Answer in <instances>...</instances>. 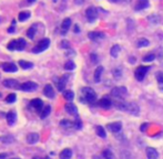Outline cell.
Segmentation results:
<instances>
[{"label":"cell","mask_w":163,"mask_h":159,"mask_svg":"<svg viewBox=\"0 0 163 159\" xmlns=\"http://www.w3.org/2000/svg\"><path fill=\"white\" fill-rule=\"evenodd\" d=\"M114 105L118 110H122V112H127L133 116H139L140 108L134 102H125L124 100H119L118 102L114 103Z\"/></svg>","instance_id":"1"},{"label":"cell","mask_w":163,"mask_h":159,"mask_svg":"<svg viewBox=\"0 0 163 159\" xmlns=\"http://www.w3.org/2000/svg\"><path fill=\"white\" fill-rule=\"evenodd\" d=\"M80 95H81L80 101L82 103L93 104L97 101V93L91 87H82L80 91Z\"/></svg>","instance_id":"2"},{"label":"cell","mask_w":163,"mask_h":159,"mask_svg":"<svg viewBox=\"0 0 163 159\" xmlns=\"http://www.w3.org/2000/svg\"><path fill=\"white\" fill-rule=\"evenodd\" d=\"M27 47V41L22 38H19V39H16V40H12L10 41L9 44L7 45L8 50L10 51H22L24 50Z\"/></svg>","instance_id":"3"},{"label":"cell","mask_w":163,"mask_h":159,"mask_svg":"<svg viewBox=\"0 0 163 159\" xmlns=\"http://www.w3.org/2000/svg\"><path fill=\"white\" fill-rule=\"evenodd\" d=\"M150 69H151V66L150 65H140L138 66L137 69H135L134 71V77L137 81H139V82H142L144 80V77L147 76L148 72L150 71Z\"/></svg>","instance_id":"4"},{"label":"cell","mask_w":163,"mask_h":159,"mask_svg":"<svg viewBox=\"0 0 163 159\" xmlns=\"http://www.w3.org/2000/svg\"><path fill=\"white\" fill-rule=\"evenodd\" d=\"M50 47V39L45 38V39L40 40L38 42V44H35V47L32 49V53H41V52L46 51L48 48Z\"/></svg>","instance_id":"5"},{"label":"cell","mask_w":163,"mask_h":159,"mask_svg":"<svg viewBox=\"0 0 163 159\" xmlns=\"http://www.w3.org/2000/svg\"><path fill=\"white\" fill-rule=\"evenodd\" d=\"M128 94V90L125 86H117L113 87L111 91V95L117 100H123L124 96Z\"/></svg>","instance_id":"6"},{"label":"cell","mask_w":163,"mask_h":159,"mask_svg":"<svg viewBox=\"0 0 163 159\" xmlns=\"http://www.w3.org/2000/svg\"><path fill=\"white\" fill-rule=\"evenodd\" d=\"M24 92H35L38 90V84L35 82H31V81H28V82H24L20 84V89Z\"/></svg>","instance_id":"7"},{"label":"cell","mask_w":163,"mask_h":159,"mask_svg":"<svg viewBox=\"0 0 163 159\" xmlns=\"http://www.w3.org/2000/svg\"><path fill=\"white\" fill-rule=\"evenodd\" d=\"M85 17H87V20L89 22H95L98 18V10L95 7H89L85 10Z\"/></svg>","instance_id":"8"},{"label":"cell","mask_w":163,"mask_h":159,"mask_svg":"<svg viewBox=\"0 0 163 159\" xmlns=\"http://www.w3.org/2000/svg\"><path fill=\"white\" fill-rule=\"evenodd\" d=\"M112 101L111 98L109 97V96H103V97L100 100L99 102H98V106H100L101 108H103V110H110L112 106Z\"/></svg>","instance_id":"9"},{"label":"cell","mask_w":163,"mask_h":159,"mask_svg":"<svg viewBox=\"0 0 163 159\" xmlns=\"http://www.w3.org/2000/svg\"><path fill=\"white\" fill-rule=\"evenodd\" d=\"M1 69L7 73H14L18 71V66L12 62H6L1 64Z\"/></svg>","instance_id":"10"},{"label":"cell","mask_w":163,"mask_h":159,"mask_svg":"<svg viewBox=\"0 0 163 159\" xmlns=\"http://www.w3.org/2000/svg\"><path fill=\"white\" fill-rule=\"evenodd\" d=\"M3 86L8 87V89H20V83L14 79H8L5 80L3 82Z\"/></svg>","instance_id":"11"},{"label":"cell","mask_w":163,"mask_h":159,"mask_svg":"<svg viewBox=\"0 0 163 159\" xmlns=\"http://www.w3.org/2000/svg\"><path fill=\"white\" fill-rule=\"evenodd\" d=\"M106 128L109 131H111L113 134H117L122 129V123L121 122H116V123H110L106 125Z\"/></svg>","instance_id":"12"},{"label":"cell","mask_w":163,"mask_h":159,"mask_svg":"<svg viewBox=\"0 0 163 159\" xmlns=\"http://www.w3.org/2000/svg\"><path fill=\"white\" fill-rule=\"evenodd\" d=\"M88 37L92 41H100V40L106 38V34L103 32H100V31H91V32H89Z\"/></svg>","instance_id":"13"},{"label":"cell","mask_w":163,"mask_h":159,"mask_svg":"<svg viewBox=\"0 0 163 159\" xmlns=\"http://www.w3.org/2000/svg\"><path fill=\"white\" fill-rule=\"evenodd\" d=\"M71 23H72V21H71L70 18H66L63 21H62L61 27H60V32H61L62 35H64L69 31V29H70L71 27Z\"/></svg>","instance_id":"14"},{"label":"cell","mask_w":163,"mask_h":159,"mask_svg":"<svg viewBox=\"0 0 163 159\" xmlns=\"http://www.w3.org/2000/svg\"><path fill=\"white\" fill-rule=\"evenodd\" d=\"M149 5V0H137V3L134 5V10L135 11H141V10L147 9Z\"/></svg>","instance_id":"15"},{"label":"cell","mask_w":163,"mask_h":159,"mask_svg":"<svg viewBox=\"0 0 163 159\" xmlns=\"http://www.w3.org/2000/svg\"><path fill=\"white\" fill-rule=\"evenodd\" d=\"M39 139H40V136L38 133H29L27 135V143L29 145H35V144L38 143Z\"/></svg>","instance_id":"16"},{"label":"cell","mask_w":163,"mask_h":159,"mask_svg":"<svg viewBox=\"0 0 163 159\" xmlns=\"http://www.w3.org/2000/svg\"><path fill=\"white\" fill-rule=\"evenodd\" d=\"M64 110H66L67 113H69L70 115H72V116H76L78 117V108H77V106L74 105V104L72 103H68L66 104V106H64Z\"/></svg>","instance_id":"17"},{"label":"cell","mask_w":163,"mask_h":159,"mask_svg":"<svg viewBox=\"0 0 163 159\" xmlns=\"http://www.w3.org/2000/svg\"><path fill=\"white\" fill-rule=\"evenodd\" d=\"M30 107L35 108L37 112H39V110H42V108L45 106H43V102L41 101L40 98H35V100H32L30 102Z\"/></svg>","instance_id":"18"},{"label":"cell","mask_w":163,"mask_h":159,"mask_svg":"<svg viewBox=\"0 0 163 159\" xmlns=\"http://www.w3.org/2000/svg\"><path fill=\"white\" fill-rule=\"evenodd\" d=\"M68 75H63L59 79V81H57V89L59 92H63L64 89H66V84H67V81H68Z\"/></svg>","instance_id":"19"},{"label":"cell","mask_w":163,"mask_h":159,"mask_svg":"<svg viewBox=\"0 0 163 159\" xmlns=\"http://www.w3.org/2000/svg\"><path fill=\"white\" fill-rule=\"evenodd\" d=\"M43 94H45V96H47L48 98H53L54 97L56 93H54V90H53V87H52L51 84L45 85V89H43Z\"/></svg>","instance_id":"20"},{"label":"cell","mask_w":163,"mask_h":159,"mask_svg":"<svg viewBox=\"0 0 163 159\" xmlns=\"http://www.w3.org/2000/svg\"><path fill=\"white\" fill-rule=\"evenodd\" d=\"M145 152H147L148 159H158L159 158V152L156 151L154 148L148 147L147 149H145Z\"/></svg>","instance_id":"21"},{"label":"cell","mask_w":163,"mask_h":159,"mask_svg":"<svg viewBox=\"0 0 163 159\" xmlns=\"http://www.w3.org/2000/svg\"><path fill=\"white\" fill-rule=\"evenodd\" d=\"M103 66H98L95 71V75H93V80H95V83H99L101 81L102 74H103Z\"/></svg>","instance_id":"22"},{"label":"cell","mask_w":163,"mask_h":159,"mask_svg":"<svg viewBox=\"0 0 163 159\" xmlns=\"http://www.w3.org/2000/svg\"><path fill=\"white\" fill-rule=\"evenodd\" d=\"M6 118H7V122L8 124L11 126V125L14 124V122H16L17 119V114L16 112H14V110H10V112L7 113V115H6Z\"/></svg>","instance_id":"23"},{"label":"cell","mask_w":163,"mask_h":159,"mask_svg":"<svg viewBox=\"0 0 163 159\" xmlns=\"http://www.w3.org/2000/svg\"><path fill=\"white\" fill-rule=\"evenodd\" d=\"M35 34H37V24H32V26L27 30V37L30 40H33L35 38Z\"/></svg>","instance_id":"24"},{"label":"cell","mask_w":163,"mask_h":159,"mask_svg":"<svg viewBox=\"0 0 163 159\" xmlns=\"http://www.w3.org/2000/svg\"><path fill=\"white\" fill-rule=\"evenodd\" d=\"M71 157H72V150L70 148H64L60 152V159H71Z\"/></svg>","instance_id":"25"},{"label":"cell","mask_w":163,"mask_h":159,"mask_svg":"<svg viewBox=\"0 0 163 159\" xmlns=\"http://www.w3.org/2000/svg\"><path fill=\"white\" fill-rule=\"evenodd\" d=\"M120 51H121V47L119 44H114L113 47L111 48L110 50V55L112 58H118L119 54H120Z\"/></svg>","instance_id":"26"},{"label":"cell","mask_w":163,"mask_h":159,"mask_svg":"<svg viewBox=\"0 0 163 159\" xmlns=\"http://www.w3.org/2000/svg\"><path fill=\"white\" fill-rule=\"evenodd\" d=\"M150 45V41L148 39H144V38H141V39L138 40L137 42V47L139 48V49H141V48H147Z\"/></svg>","instance_id":"27"},{"label":"cell","mask_w":163,"mask_h":159,"mask_svg":"<svg viewBox=\"0 0 163 159\" xmlns=\"http://www.w3.org/2000/svg\"><path fill=\"white\" fill-rule=\"evenodd\" d=\"M50 113H51V106H50V105H46L45 107L42 108V110H41L40 117H41V118H47V117L50 115Z\"/></svg>","instance_id":"28"},{"label":"cell","mask_w":163,"mask_h":159,"mask_svg":"<svg viewBox=\"0 0 163 159\" xmlns=\"http://www.w3.org/2000/svg\"><path fill=\"white\" fill-rule=\"evenodd\" d=\"M19 65H20V68L24 69V70H29V69L33 68V63H32V62L24 61V60H20V61H19Z\"/></svg>","instance_id":"29"},{"label":"cell","mask_w":163,"mask_h":159,"mask_svg":"<svg viewBox=\"0 0 163 159\" xmlns=\"http://www.w3.org/2000/svg\"><path fill=\"white\" fill-rule=\"evenodd\" d=\"M63 97L64 100H67L68 102H71V101H73V98H74V93L71 90H67V91L63 92Z\"/></svg>","instance_id":"30"},{"label":"cell","mask_w":163,"mask_h":159,"mask_svg":"<svg viewBox=\"0 0 163 159\" xmlns=\"http://www.w3.org/2000/svg\"><path fill=\"white\" fill-rule=\"evenodd\" d=\"M31 13L29 11H21L18 16V19H19V21L24 22V21H27L29 18H30Z\"/></svg>","instance_id":"31"},{"label":"cell","mask_w":163,"mask_h":159,"mask_svg":"<svg viewBox=\"0 0 163 159\" xmlns=\"http://www.w3.org/2000/svg\"><path fill=\"white\" fill-rule=\"evenodd\" d=\"M156 77V82H158L159 89L163 92V72H158L155 75Z\"/></svg>","instance_id":"32"},{"label":"cell","mask_w":163,"mask_h":159,"mask_svg":"<svg viewBox=\"0 0 163 159\" xmlns=\"http://www.w3.org/2000/svg\"><path fill=\"white\" fill-rule=\"evenodd\" d=\"M95 133H97V135L99 136V137H101V138H106V131H104V128L102 126L95 127Z\"/></svg>","instance_id":"33"},{"label":"cell","mask_w":163,"mask_h":159,"mask_svg":"<svg viewBox=\"0 0 163 159\" xmlns=\"http://www.w3.org/2000/svg\"><path fill=\"white\" fill-rule=\"evenodd\" d=\"M64 70L66 71H73L76 69V64H74L73 61H67L63 65Z\"/></svg>","instance_id":"34"},{"label":"cell","mask_w":163,"mask_h":159,"mask_svg":"<svg viewBox=\"0 0 163 159\" xmlns=\"http://www.w3.org/2000/svg\"><path fill=\"white\" fill-rule=\"evenodd\" d=\"M103 158L104 159H116V157H114L113 152L111 151L110 149H104L103 150Z\"/></svg>","instance_id":"35"},{"label":"cell","mask_w":163,"mask_h":159,"mask_svg":"<svg viewBox=\"0 0 163 159\" xmlns=\"http://www.w3.org/2000/svg\"><path fill=\"white\" fill-rule=\"evenodd\" d=\"M60 125H61L62 127H66V128L74 127V124H73V123L70 122V121H68V119H62L61 122H60Z\"/></svg>","instance_id":"36"},{"label":"cell","mask_w":163,"mask_h":159,"mask_svg":"<svg viewBox=\"0 0 163 159\" xmlns=\"http://www.w3.org/2000/svg\"><path fill=\"white\" fill-rule=\"evenodd\" d=\"M17 101V95L16 94H14V93H11V94H9V95L6 97V102L7 103H14V102Z\"/></svg>","instance_id":"37"},{"label":"cell","mask_w":163,"mask_h":159,"mask_svg":"<svg viewBox=\"0 0 163 159\" xmlns=\"http://www.w3.org/2000/svg\"><path fill=\"white\" fill-rule=\"evenodd\" d=\"M0 141H3V144H10V141H14V137H11V136H3V137H0Z\"/></svg>","instance_id":"38"},{"label":"cell","mask_w":163,"mask_h":159,"mask_svg":"<svg viewBox=\"0 0 163 159\" xmlns=\"http://www.w3.org/2000/svg\"><path fill=\"white\" fill-rule=\"evenodd\" d=\"M154 59H155V55H154L153 53H149V54H147V55L143 56V61L144 62H152Z\"/></svg>","instance_id":"39"},{"label":"cell","mask_w":163,"mask_h":159,"mask_svg":"<svg viewBox=\"0 0 163 159\" xmlns=\"http://www.w3.org/2000/svg\"><path fill=\"white\" fill-rule=\"evenodd\" d=\"M112 73H113V76L116 77V79H120V77L122 76V72H121V69H114V70L112 71Z\"/></svg>","instance_id":"40"},{"label":"cell","mask_w":163,"mask_h":159,"mask_svg":"<svg viewBox=\"0 0 163 159\" xmlns=\"http://www.w3.org/2000/svg\"><path fill=\"white\" fill-rule=\"evenodd\" d=\"M73 124H74V127H76L77 129H80L81 127H82V124H81V121L78 118V117H77V121L73 123Z\"/></svg>","instance_id":"41"},{"label":"cell","mask_w":163,"mask_h":159,"mask_svg":"<svg viewBox=\"0 0 163 159\" xmlns=\"http://www.w3.org/2000/svg\"><path fill=\"white\" fill-rule=\"evenodd\" d=\"M90 58H91V61H92V63H98V55L95 53H91Z\"/></svg>","instance_id":"42"},{"label":"cell","mask_w":163,"mask_h":159,"mask_svg":"<svg viewBox=\"0 0 163 159\" xmlns=\"http://www.w3.org/2000/svg\"><path fill=\"white\" fill-rule=\"evenodd\" d=\"M60 47L68 49V48H70V43H69V41H67V40H63V41L61 42V45H60Z\"/></svg>","instance_id":"43"},{"label":"cell","mask_w":163,"mask_h":159,"mask_svg":"<svg viewBox=\"0 0 163 159\" xmlns=\"http://www.w3.org/2000/svg\"><path fill=\"white\" fill-rule=\"evenodd\" d=\"M148 127H149V124H148V123H143V124L141 125V127H140V131H145L148 129Z\"/></svg>","instance_id":"44"},{"label":"cell","mask_w":163,"mask_h":159,"mask_svg":"<svg viewBox=\"0 0 163 159\" xmlns=\"http://www.w3.org/2000/svg\"><path fill=\"white\" fill-rule=\"evenodd\" d=\"M16 31V27H14V24H12L11 27H10L9 29H8V32L9 33H12V32H14Z\"/></svg>","instance_id":"45"},{"label":"cell","mask_w":163,"mask_h":159,"mask_svg":"<svg viewBox=\"0 0 163 159\" xmlns=\"http://www.w3.org/2000/svg\"><path fill=\"white\" fill-rule=\"evenodd\" d=\"M74 32H76V33H79V32H80V28H79L78 24H76V26H74Z\"/></svg>","instance_id":"46"},{"label":"cell","mask_w":163,"mask_h":159,"mask_svg":"<svg viewBox=\"0 0 163 159\" xmlns=\"http://www.w3.org/2000/svg\"><path fill=\"white\" fill-rule=\"evenodd\" d=\"M135 61H137V59H135L134 56H131V58H130V63H131V64H133Z\"/></svg>","instance_id":"47"},{"label":"cell","mask_w":163,"mask_h":159,"mask_svg":"<svg viewBox=\"0 0 163 159\" xmlns=\"http://www.w3.org/2000/svg\"><path fill=\"white\" fill-rule=\"evenodd\" d=\"M8 157L7 154H0V159H6Z\"/></svg>","instance_id":"48"},{"label":"cell","mask_w":163,"mask_h":159,"mask_svg":"<svg viewBox=\"0 0 163 159\" xmlns=\"http://www.w3.org/2000/svg\"><path fill=\"white\" fill-rule=\"evenodd\" d=\"M74 3H76V5H82V3H83V0H76Z\"/></svg>","instance_id":"49"},{"label":"cell","mask_w":163,"mask_h":159,"mask_svg":"<svg viewBox=\"0 0 163 159\" xmlns=\"http://www.w3.org/2000/svg\"><path fill=\"white\" fill-rule=\"evenodd\" d=\"M32 159H50L49 157H45V158H40V157H33Z\"/></svg>","instance_id":"50"},{"label":"cell","mask_w":163,"mask_h":159,"mask_svg":"<svg viewBox=\"0 0 163 159\" xmlns=\"http://www.w3.org/2000/svg\"><path fill=\"white\" fill-rule=\"evenodd\" d=\"M28 1V3H35V0H27Z\"/></svg>","instance_id":"51"},{"label":"cell","mask_w":163,"mask_h":159,"mask_svg":"<svg viewBox=\"0 0 163 159\" xmlns=\"http://www.w3.org/2000/svg\"><path fill=\"white\" fill-rule=\"evenodd\" d=\"M110 3H118V0H109Z\"/></svg>","instance_id":"52"},{"label":"cell","mask_w":163,"mask_h":159,"mask_svg":"<svg viewBox=\"0 0 163 159\" xmlns=\"http://www.w3.org/2000/svg\"><path fill=\"white\" fill-rule=\"evenodd\" d=\"M123 1H125V3H130V0H123Z\"/></svg>","instance_id":"53"},{"label":"cell","mask_w":163,"mask_h":159,"mask_svg":"<svg viewBox=\"0 0 163 159\" xmlns=\"http://www.w3.org/2000/svg\"><path fill=\"white\" fill-rule=\"evenodd\" d=\"M57 1H58V0H53V3H57Z\"/></svg>","instance_id":"54"},{"label":"cell","mask_w":163,"mask_h":159,"mask_svg":"<svg viewBox=\"0 0 163 159\" xmlns=\"http://www.w3.org/2000/svg\"><path fill=\"white\" fill-rule=\"evenodd\" d=\"M12 159H19V158H12Z\"/></svg>","instance_id":"55"}]
</instances>
